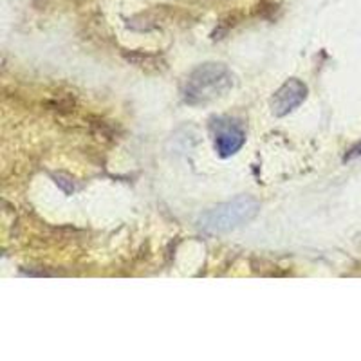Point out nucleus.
<instances>
[{
	"label": "nucleus",
	"mask_w": 361,
	"mask_h": 361,
	"mask_svg": "<svg viewBox=\"0 0 361 361\" xmlns=\"http://www.w3.org/2000/svg\"><path fill=\"white\" fill-rule=\"evenodd\" d=\"M233 74L224 63H202L186 80L185 99L190 105H204L224 98L233 89Z\"/></svg>",
	"instance_id": "f257e3e1"
},
{
	"label": "nucleus",
	"mask_w": 361,
	"mask_h": 361,
	"mask_svg": "<svg viewBox=\"0 0 361 361\" xmlns=\"http://www.w3.org/2000/svg\"><path fill=\"white\" fill-rule=\"evenodd\" d=\"M259 212L260 202L253 195H238L202 214L199 219V228L209 235L228 233L253 221Z\"/></svg>",
	"instance_id": "f03ea898"
},
{
	"label": "nucleus",
	"mask_w": 361,
	"mask_h": 361,
	"mask_svg": "<svg viewBox=\"0 0 361 361\" xmlns=\"http://www.w3.org/2000/svg\"><path fill=\"white\" fill-rule=\"evenodd\" d=\"M307 85L302 80L289 78L271 98L269 107L273 116L283 118V116H288L289 112L295 111V109H298L305 102V98H307Z\"/></svg>",
	"instance_id": "7ed1b4c3"
},
{
	"label": "nucleus",
	"mask_w": 361,
	"mask_h": 361,
	"mask_svg": "<svg viewBox=\"0 0 361 361\" xmlns=\"http://www.w3.org/2000/svg\"><path fill=\"white\" fill-rule=\"evenodd\" d=\"M217 123V132H215V150L221 157H231L244 147L246 143V134L240 127L231 123H222L221 119Z\"/></svg>",
	"instance_id": "20e7f679"
},
{
	"label": "nucleus",
	"mask_w": 361,
	"mask_h": 361,
	"mask_svg": "<svg viewBox=\"0 0 361 361\" xmlns=\"http://www.w3.org/2000/svg\"><path fill=\"white\" fill-rule=\"evenodd\" d=\"M361 156V143L357 145V147H354L353 150H350V154H347V157H345V161L347 159H354V157Z\"/></svg>",
	"instance_id": "39448f33"
}]
</instances>
